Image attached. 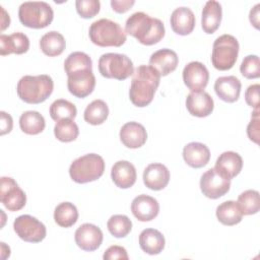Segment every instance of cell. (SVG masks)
I'll list each match as a JSON object with an SVG mask.
<instances>
[{
    "label": "cell",
    "mask_w": 260,
    "mask_h": 260,
    "mask_svg": "<svg viewBox=\"0 0 260 260\" xmlns=\"http://www.w3.org/2000/svg\"><path fill=\"white\" fill-rule=\"evenodd\" d=\"M186 108L192 116L203 118L212 113L214 103L211 95L204 90L191 91L186 98Z\"/></svg>",
    "instance_id": "15"
},
{
    "label": "cell",
    "mask_w": 260,
    "mask_h": 260,
    "mask_svg": "<svg viewBox=\"0 0 260 260\" xmlns=\"http://www.w3.org/2000/svg\"><path fill=\"white\" fill-rule=\"evenodd\" d=\"M88 36L90 41L100 47H121L127 39L121 25L108 18H101L92 22Z\"/></svg>",
    "instance_id": "4"
},
{
    "label": "cell",
    "mask_w": 260,
    "mask_h": 260,
    "mask_svg": "<svg viewBox=\"0 0 260 260\" xmlns=\"http://www.w3.org/2000/svg\"><path fill=\"white\" fill-rule=\"evenodd\" d=\"M238 204L243 215H252L259 211L260 198L259 192L256 190H246L238 197Z\"/></svg>",
    "instance_id": "36"
},
{
    "label": "cell",
    "mask_w": 260,
    "mask_h": 260,
    "mask_svg": "<svg viewBox=\"0 0 260 260\" xmlns=\"http://www.w3.org/2000/svg\"><path fill=\"white\" fill-rule=\"evenodd\" d=\"M241 81L234 75L218 77L214 82V90L217 96L226 103L238 101L241 92Z\"/></svg>",
    "instance_id": "21"
},
{
    "label": "cell",
    "mask_w": 260,
    "mask_h": 260,
    "mask_svg": "<svg viewBox=\"0 0 260 260\" xmlns=\"http://www.w3.org/2000/svg\"><path fill=\"white\" fill-rule=\"evenodd\" d=\"M259 7H260V4L257 3L251 10H250V15H249V18H250V21L251 23L256 27V28H259Z\"/></svg>",
    "instance_id": "45"
},
{
    "label": "cell",
    "mask_w": 260,
    "mask_h": 260,
    "mask_svg": "<svg viewBox=\"0 0 260 260\" xmlns=\"http://www.w3.org/2000/svg\"><path fill=\"white\" fill-rule=\"evenodd\" d=\"M45 118L37 111L23 112L19 118V127L28 135H37L45 129Z\"/></svg>",
    "instance_id": "30"
},
{
    "label": "cell",
    "mask_w": 260,
    "mask_h": 260,
    "mask_svg": "<svg viewBox=\"0 0 260 260\" xmlns=\"http://www.w3.org/2000/svg\"><path fill=\"white\" fill-rule=\"evenodd\" d=\"M103 258L105 260H115V259H122V260H128L129 256L127 254V251L124 247L121 246H111L109 247L105 253Z\"/></svg>",
    "instance_id": "42"
},
{
    "label": "cell",
    "mask_w": 260,
    "mask_h": 260,
    "mask_svg": "<svg viewBox=\"0 0 260 260\" xmlns=\"http://www.w3.org/2000/svg\"><path fill=\"white\" fill-rule=\"evenodd\" d=\"M215 213L219 222L230 226L238 224L243 218V213L238 202L233 200L220 203L216 207Z\"/></svg>",
    "instance_id": "28"
},
{
    "label": "cell",
    "mask_w": 260,
    "mask_h": 260,
    "mask_svg": "<svg viewBox=\"0 0 260 260\" xmlns=\"http://www.w3.org/2000/svg\"><path fill=\"white\" fill-rule=\"evenodd\" d=\"M125 32L135 38L142 45L151 46L165 37L166 29L160 19L150 17L148 14L139 11L127 18Z\"/></svg>",
    "instance_id": "2"
},
{
    "label": "cell",
    "mask_w": 260,
    "mask_h": 260,
    "mask_svg": "<svg viewBox=\"0 0 260 260\" xmlns=\"http://www.w3.org/2000/svg\"><path fill=\"white\" fill-rule=\"evenodd\" d=\"M82 69L92 70V61L90 57L83 52H73L68 55L64 62V70L67 75Z\"/></svg>",
    "instance_id": "35"
},
{
    "label": "cell",
    "mask_w": 260,
    "mask_h": 260,
    "mask_svg": "<svg viewBox=\"0 0 260 260\" xmlns=\"http://www.w3.org/2000/svg\"><path fill=\"white\" fill-rule=\"evenodd\" d=\"M104 171V158L96 153H87L73 160L69 168V175L75 183L84 184L100 179Z\"/></svg>",
    "instance_id": "5"
},
{
    "label": "cell",
    "mask_w": 260,
    "mask_h": 260,
    "mask_svg": "<svg viewBox=\"0 0 260 260\" xmlns=\"http://www.w3.org/2000/svg\"><path fill=\"white\" fill-rule=\"evenodd\" d=\"M120 139L128 148H139L146 142L147 132L138 122H127L120 130Z\"/></svg>",
    "instance_id": "19"
},
{
    "label": "cell",
    "mask_w": 260,
    "mask_h": 260,
    "mask_svg": "<svg viewBox=\"0 0 260 260\" xmlns=\"http://www.w3.org/2000/svg\"><path fill=\"white\" fill-rule=\"evenodd\" d=\"M231 179L215 168L207 170L200 179V189L203 195L210 199H217L229 192Z\"/></svg>",
    "instance_id": "10"
},
{
    "label": "cell",
    "mask_w": 260,
    "mask_h": 260,
    "mask_svg": "<svg viewBox=\"0 0 260 260\" xmlns=\"http://www.w3.org/2000/svg\"><path fill=\"white\" fill-rule=\"evenodd\" d=\"M131 211L138 220L150 221L157 216L159 212V204L155 198L141 194L133 199L131 203Z\"/></svg>",
    "instance_id": "16"
},
{
    "label": "cell",
    "mask_w": 260,
    "mask_h": 260,
    "mask_svg": "<svg viewBox=\"0 0 260 260\" xmlns=\"http://www.w3.org/2000/svg\"><path fill=\"white\" fill-rule=\"evenodd\" d=\"M209 80L206 66L198 61L188 63L183 69V81L191 91H202Z\"/></svg>",
    "instance_id": "13"
},
{
    "label": "cell",
    "mask_w": 260,
    "mask_h": 260,
    "mask_svg": "<svg viewBox=\"0 0 260 260\" xmlns=\"http://www.w3.org/2000/svg\"><path fill=\"white\" fill-rule=\"evenodd\" d=\"M67 76L68 90L74 96L84 99L93 91L95 86V77L91 69L78 70Z\"/></svg>",
    "instance_id": "12"
},
{
    "label": "cell",
    "mask_w": 260,
    "mask_h": 260,
    "mask_svg": "<svg viewBox=\"0 0 260 260\" xmlns=\"http://www.w3.org/2000/svg\"><path fill=\"white\" fill-rule=\"evenodd\" d=\"M1 11H2V20H1V30H4L7 26H9L10 23V18L9 15L6 13V11L3 9V7L1 6Z\"/></svg>",
    "instance_id": "46"
},
{
    "label": "cell",
    "mask_w": 260,
    "mask_h": 260,
    "mask_svg": "<svg viewBox=\"0 0 260 260\" xmlns=\"http://www.w3.org/2000/svg\"><path fill=\"white\" fill-rule=\"evenodd\" d=\"M49 112L51 118L56 122L62 119H74L77 114V110L74 104L63 99L54 101L50 106Z\"/></svg>",
    "instance_id": "33"
},
{
    "label": "cell",
    "mask_w": 260,
    "mask_h": 260,
    "mask_svg": "<svg viewBox=\"0 0 260 260\" xmlns=\"http://www.w3.org/2000/svg\"><path fill=\"white\" fill-rule=\"evenodd\" d=\"M54 134L61 142H71L77 138L79 129L73 119H62L56 123Z\"/></svg>",
    "instance_id": "34"
},
{
    "label": "cell",
    "mask_w": 260,
    "mask_h": 260,
    "mask_svg": "<svg viewBox=\"0 0 260 260\" xmlns=\"http://www.w3.org/2000/svg\"><path fill=\"white\" fill-rule=\"evenodd\" d=\"M222 9L219 2L215 0L207 1L202 10L201 26L204 32L213 34L220 25Z\"/></svg>",
    "instance_id": "25"
},
{
    "label": "cell",
    "mask_w": 260,
    "mask_h": 260,
    "mask_svg": "<svg viewBox=\"0 0 260 260\" xmlns=\"http://www.w3.org/2000/svg\"><path fill=\"white\" fill-rule=\"evenodd\" d=\"M111 177L117 187L128 189L136 182V169L128 160H118L112 167Z\"/></svg>",
    "instance_id": "20"
},
{
    "label": "cell",
    "mask_w": 260,
    "mask_h": 260,
    "mask_svg": "<svg viewBox=\"0 0 260 260\" xmlns=\"http://www.w3.org/2000/svg\"><path fill=\"white\" fill-rule=\"evenodd\" d=\"M66 47L64 37L55 30L45 34L40 41V48L42 52L49 57H56L63 53Z\"/></svg>",
    "instance_id": "29"
},
{
    "label": "cell",
    "mask_w": 260,
    "mask_h": 260,
    "mask_svg": "<svg viewBox=\"0 0 260 260\" xmlns=\"http://www.w3.org/2000/svg\"><path fill=\"white\" fill-rule=\"evenodd\" d=\"M107 226L115 238H125L132 230V221L124 214H115L109 218Z\"/></svg>",
    "instance_id": "37"
},
{
    "label": "cell",
    "mask_w": 260,
    "mask_h": 260,
    "mask_svg": "<svg viewBox=\"0 0 260 260\" xmlns=\"http://www.w3.org/2000/svg\"><path fill=\"white\" fill-rule=\"evenodd\" d=\"M109 116L108 105L103 100L92 101L84 110V120L90 125L103 124Z\"/></svg>",
    "instance_id": "32"
},
{
    "label": "cell",
    "mask_w": 260,
    "mask_h": 260,
    "mask_svg": "<svg viewBox=\"0 0 260 260\" xmlns=\"http://www.w3.org/2000/svg\"><path fill=\"white\" fill-rule=\"evenodd\" d=\"M164 235L155 229H145L139 235V246L141 250L149 255H157L165 248Z\"/></svg>",
    "instance_id": "27"
},
{
    "label": "cell",
    "mask_w": 260,
    "mask_h": 260,
    "mask_svg": "<svg viewBox=\"0 0 260 260\" xmlns=\"http://www.w3.org/2000/svg\"><path fill=\"white\" fill-rule=\"evenodd\" d=\"M53 88V79L47 74L24 75L19 79L16 91L21 101L27 104H40L51 95Z\"/></svg>",
    "instance_id": "3"
},
{
    "label": "cell",
    "mask_w": 260,
    "mask_h": 260,
    "mask_svg": "<svg viewBox=\"0 0 260 260\" xmlns=\"http://www.w3.org/2000/svg\"><path fill=\"white\" fill-rule=\"evenodd\" d=\"M134 3H135L134 0H122V1L112 0L111 6L114 11L118 13H125L134 5Z\"/></svg>",
    "instance_id": "43"
},
{
    "label": "cell",
    "mask_w": 260,
    "mask_h": 260,
    "mask_svg": "<svg viewBox=\"0 0 260 260\" xmlns=\"http://www.w3.org/2000/svg\"><path fill=\"white\" fill-rule=\"evenodd\" d=\"M99 71L106 78L125 80L134 72L133 63L124 54L106 53L99 59Z\"/></svg>",
    "instance_id": "8"
},
{
    "label": "cell",
    "mask_w": 260,
    "mask_h": 260,
    "mask_svg": "<svg viewBox=\"0 0 260 260\" xmlns=\"http://www.w3.org/2000/svg\"><path fill=\"white\" fill-rule=\"evenodd\" d=\"M0 114H1V135H4L6 133H9L12 130L13 121L11 116L6 112L1 111Z\"/></svg>",
    "instance_id": "44"
},
{
    "label": "cell",
    "mask_w": 260,
    "mask_h": 260,
    "mask_svg": "<svg viewBox=\"0 0 260 260\" xmlns=\"http://www.w3.org/2000/svg\"><path fill=\"white\" fill-rule=\"evenodd\" d=\"M18 17L26 27L44 28L53 21L54 11L47 2L27 1L19 6Z\"/></svg>",
    "instance_id": "7"
},
{
    "label": "cell",
    "mask_w": 260,
    "mask_h": 260,
    "mask_svg": "<svg viewBox=\"0 0 260 260\" xmlns=\"http://www.w3.org/2000/svg\"><path fill=\"white\" fill-rule=\"evenodd\" d=\"M214 168L229 179H233L242 171V156L235 151H224L217 157Z\"/></svg>",
    "instance_id": "26"
},
{
    "label": "cell",
    "mask_w": 260,
    "mask_h": 260,
    "mask_svg": "<svg viewBox=\"0 0 260 260\" xmlns=\"http://www.w3.org/2000/svg\"><path fill=\"white\" fill-rule=\"evenodd\" d=\"M160 75L149 65L138 66L133 74L129 89L131 103L139 108L148 106L159 85Z\"/></svg>",
    "instance_id": "1"
},
{
    "label": "cell",
    "mask_w": 260,
    "mask_h": 260,
    "mask_svg": "<svg viewBox=\"0 0 260 260\" xmlns=\"http://www.w3.org/2000/svg\"><path fill=\"white\" fill-rule=\"evenodd\" d=\"M170 181V171L168 168L159 162L148 165L143 172L144 185L154 191L162 190Z\"/></svg>",
    "instance_id": "17"
},
{
    "label": "cell",
    "mask_w": 260,
    "mask_h": 260,
    "mask_svg": "<svg viewBox=\"0 0 260 260\" xmlns=\"http://www.w3.org/2000/svg\"><path fill=\"white\" fill-rule=\"evenodd\" d=\"M259 89L260 85L256 83L248 86L245 91L246 103L255 110H259Z\"/></svg>",
    "instance_id": "41"
},
{
    "label": "cell",
    "mask_w": 260,
    "mask_h": 260,
    "mask_svg": "<svg viewBox=\"0 0 260 260\" xmlns=\"http://www.w3.org/2000/svg\"><path fill=\"white\" fill-rule=\"evenodd\" d=\"M172 29L180 36L191 34L195 27V15L193 11L185 6L176 8L171 14Z\"/></svg>",
    "instance_id": "22"
},
{
    "label": "cell",
    "mask_w": 260,
    "mask_h": 260,
    "mask_svg": "<svg viewBox=\"0 0 260 260\" xmlns=\"http://www.w3.org/2000/svg\"><path fill=\"white\" fill-rule=\"evenodd\" d=\"M242 75L248 79L258 78L260 76V64L259 57L257 55L246 56L240 66Z\"/></svg>",
    "instance_id": "38"
},
{
    "label": "cell",
    "mask_w": 260,
    "mask_h": 260,
    "mask_svg": "<svg viewBox=\"0 0 260 260\" xmlns=\"http://www.w3.org/2000/svg\"><path fill=\"white\" fill-rule=\"evenodd\" d=\"M239 42L232 35L218 37L212 46L211 63L213 67L220 71L230 70L234 67L239 54Z\"/></svg>",
    "instance_id": "6"
},
{
    "label": "cell",
    "mask_w": 260,
    "mask_h": 260,
    "mask_svg": "<svg viewBox=\"0 0 260 260\" xmlns=\"http://www.w3.org/2000/svg\"><path fill=\"white\" fill-rule=\"evenodd\" d=\"M13 230L21 240L28 243H40L47 235L45 224L28 214L18 216L13 222Z\"/></svg>",
    "instance_id": "9"
},
{
    "label": "cell",
    "mask_w": 260,
    "mask_h": 260,
    "mask_svg": "<svg viewBox=\"0 0 260 260\" xmlns=\"http://www.w3.org/2000/svg\"><path fill=\"white\" fill-rule=\"evenodd\" d=\"M0 200L9 211H18L24 207L26 203V195L14 179L10 177H2Z\"/></svg>",
    "instance_id": "11"
},
{
    "label": "cell",
    "mask_w": 260,
    "mask_h": 260,
    "mask_svg": "<svg viewBox=\"0 0 260 260\" xmlns=\"http://www.w3.org/2000/svg\"><path fill=\"white\" fill-rule=\"evenodd\" d=\"M77 13L83 18H91L100 12L101 3L99 0H76Z\"/></svg>",
    "instance_id": "39"
},
{
    "label": "cell",
    "mask_w": 260,
    "mask_h": 260,
    "mask_svg": "<svg viewBox=\"0 0 260 260\" xmlns=\"http://www.w3.org/2000/svg\"><path fill=\"white\" fill-rule=\"evenodd\" d=\"M54 219L56 223L62 228L72 226L78 219L76 206L71 202H62L58 204L54 211Z\"/></svg>",
    "instance_id": "31"
},
{
    "label": "cell",
    "mask_w": 260,
    "mask_h": 260,
    "mask_svg": "<svg viewBox=\"0 0 260 260\" xmlns=\"http://www.w3.org/2000/svg\"><path fill=\"white\" fill-rule=\"evenodd\" d=\"M259 121H260L259 110H255L252 113L251 121H250V123L248 124V127H247L248 137L250 138V140H252L255 143L259 142V129H260Z\"/></svg>",
    "instance_id": "40"
},
{
    "label": "cell",
    "mask_w": 260,
    "mask_h": 260,
    "mask_svg": "<svg viewBox=\"0 0 260 260\" xmlns=\"http://www.w3.org/2000/svg\"><path fill=\"white\" fill-rule=\"evenodd\" d=\"M29 48V40L23 32H13L9 36H0V54L1 56L16 54L20 55L27 52Z\"/></svg>",
    "instance_id": "24"
},
{
    "label": "cell",
    "mask_w": 260,
    "mask_h": 260,
    "mask_svg": "<svg viewBox=\"0 0 260 260\" xmlns=\"http://www.w3.org/2000/svg\"><path fill=\"white\" fill-rule=\"evenodd\" d=\"M185 162L194 169L205 167L210 159L209 148L200 142H190L183 148Z\"/></svg>",
    "instance_id": "23"
},
{
    "label": "cell",
    "mask_w": 260,
    "mask_h": 260,
    "mask_svg": "<svg viewBox=\"0 0 260 260\" xmlns=\"http://www.w3.org/2000/svg\"><path fill=\"white\" fill-rule=\"evenodd\" d=\"M74 239L81 250L92 252L102 245L104 236L102 230L95 224L83 223L75 231Z\"/></svg>",
    "instance_id": "14"
},
{
    "label": "cell",
    "mask_w": 260,
    "mask_h": 260,
    "mask_svg": "<svg viewBox=\"0 0 260 260\" xmlns=\"http://www.w3.org/2000/svg\"><path fill=\"white\" fill-rule=\"evenodd\" d=\"M179 63L178 55L171 49H160L151 54L149 66L155 69L160 76H166L173 72Z\"/></svg>",
    "instance_id": "18"
}]
</instances>
